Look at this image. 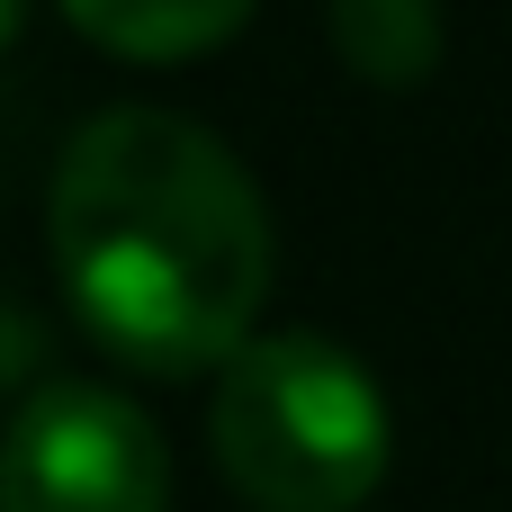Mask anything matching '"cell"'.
I'll list each match as a JSON object with an SVG mask.
<instances>
[{
  "instance_id": "2",
  "label": "cell",
  "mask_w": 512,
  "mask_h": 512,
  "mask_svg": "<svg viewBox=\"0 0 512 512\" xmlns=\"http://www.w3.org/2000/svg\"><path fill=\"white\" fill-rule=\"evenodd\" d=\"M207 441L252 512H360L387 477V396L324 333H252L216 369Z\"/></svg>"
},
{
  "instance_id": "4",
  "label": "cell",
  "mask_w": 512,
  "mask_h": 512,
  "mask_svg": "<svg viewBox=\"0 0 512 512\" xmlns=\"http://www.w3.org/2000/svg\"><path fill=\"white\" fill-rule=\"evenodd\" d=\"M63 18L126 63H189L225 45L252 18V0H63Z\"/></svg>"
},
{
  "instance_id": "7",
  "label": "cell",
  "mask_w": 512,
  "mask_h": 512,
  "mask_svg": "<svg viewBox=\"0 0 512 512\" xmlns=\"http://www.w3.org/2000/svg\"><path fill=\"white\" fill-rule=\"evenodd\" d=\"M18 18H27V0H0V45L18 36Z\"/></svg>"
},
{
  "instance_id": "1",
  "label": "cell",
  "mask_w": 512,
  "mask_h": 512,
  "mask_svg": "<svg viewBox=\"0 0 512 512\" xmlns=\"http://www.w3.org/2000/svg\"><path fill=\"white\" fill-rule=\"evenodd\" d=\"M45 225L81 333L144 378L225 369L279 270L252 171L180 108H99L63 144Z\"/></svg>"
},
{
  "instance_id": "6",
  "label": "cell",
  "mask_w": 512,
  "mask_h": 512,
  "mask_svg": "<svg viewBox=\"0 0 512 512\" xmlns=\"http://www.w3.org/2000/svg\"><path fill=\"white\" fill-rule=\"evenodd\" d=\"M27 369H45V342H36V324H27V315H9V306H0V387H18Z\"/></svg>"
},
{
  "instance_id": "3",
  "label": "cell",
  "mask_w": 512,
  "mask_h": 512,
  "mask_svg": "<svg viewBox=\"0 0 512 512\" xmlns=\"http://www.w3.org/2000/svg\"><path fill=\"white\" fill-rule=\"evenodd\" d=\"M0 512H171V450L135 396L45 378L0 432Z\"/></svg>"
},
{
  "instance_id": "5",
  "label": "cell",
  "mask_w": 512,
  "mask_h": 512,
  "mask_svg": "<svg viewBox=\"0 0 512 512\" xmlns=\"http://www.w3.org/2000/svg\"><path fill=\"white\" fill-rule=\"evenodd\" d=\"M333 54L369 90H414L441 63V9L432 0H333Z\"/></svg>"
}]
</instances>
